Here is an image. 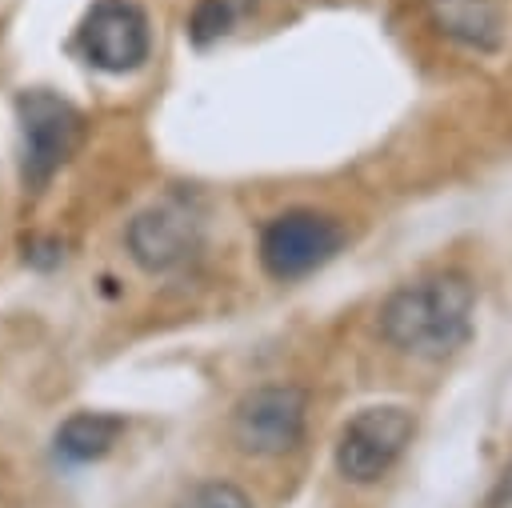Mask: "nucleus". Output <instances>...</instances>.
<instances>
[{
	"mask_svg": "<svg viewBox=\"0 0 512 508\" xmlns=\"http://www.w3.org/2000/svg\"><path fill=\"white\" fill-rule=\"evenodd\" d=\"M488 508H512V460L504 464V472L496 476L492 492H488Z\"/></svg>",
	"mask_w": 512,
	"mask_h": 508,
	"instance_id": "nucleus-12",
	"label": "nucleus"
},
{
	"mask_svg": "<svg viewBox=\"0 0 512 508\" xmlns=\"http://www.w3.org/2000/svg\"><path fill=\"white\" fill-rule=\"evenodd\" d=\"M16 124H20V184L40 192L76 152L84 116L72 100L48 88H24L16 96Z\"/></svg>",
	"mask_w": 512,
	"mask_h": 508,
	"instance_id": "nucleus-2",
	"label": "nucleus"
},
{
	"mask_svg": "<svg viewBox=\"0 0 512 508\" xmlns=\"http://www.w3.org/2000/svg\"><path fill=\"white\" fill-rule=\"evenodd\" d=\"M120 432H124V420L112 412H72L56 428L52 444H56V456H64L68 464H92L112 452Z\"/></svg>",
	"mask_w": 512,
	"mask_h": 508,
	"instance_id": "nucleus-9",
	"label": "nucleus"
},
{
	"mask_svg": "<svg viewBox=\"0 0 512 508\" xmlns=\"http://www.w3.org/2000/svg\"><path fill=\"white\" fill-rule=\"evenodd\" d=\"M432 28L472 52H496L504 40V4L500 0H424Z\"/></svg>",
	"mask_w": 512,
	"mask_h": 508,
	"instance_id": "nucleus-8",
	"label": "nucleus"
},
{
	"mask_svg": "<svg viewBox=\"0 0 512 508\" xmlns=\"http://www.w3.org/2000/svg\"><path fill=\"white\" fill-rule=\"evenodd\" d=\"M472 308H476V288L468 276L460 272L424 276L396 288L384 300L380 336L408 356L440 360L472 336Z\"/></svg>",
	"mask_w": 512,
	"mask_h": 508,
	"instance_id": "nucleus-1",
	"label": "nucleus"
},
{
	"mask_svg": "<svg viewBox=\"0 0 512 508\" xmlns=\"http://www.w3.org/2000/svg\"><path fill=\"white\" fill-rule=\"evenodd\" d=\"M252 8V0H196L188 16V36L196 44H212L236 28V20Z\"/></svg>",
	"mask_w": 512,
	"mask_h": 508,
	"instance_id": "nucleus-10",
	"label": "nucleus"
},
{
	"mask_svg": "<svg viewBox=\"0 0 512 508\" xmlns=\"http://www.w3.org/2000/svg\"><path fill=\"white\" fill-rule=\"evenodd\" d=\"M176 508H252V500L244 488H236L228 480H204V484H192L176 500Z\"/></svg>",
	"mask_w": 512,
	"mask_h": 508,
	"instance_id": "nucleus-11",
	"label": "nucleus"
},
{
	"mask_svg": "<svg viewBox=\"0 0 512 508\" xmlns=\"http://www.w3.org/2000/svg\"><path fill=\"white\" fill-rule=\"evenodd\" d=\"M344 244V232L332 216L312 208L280 212L260 232V264L272 280H300L324 260H332Z\"/></svg>",
	"mask_w": 512,
	"mask_h": 508,
	"instance_id": "nucleus-5",
	"label": "nucleus"
},
{
	"mask_svg": "<svg viewBox=\"0 0 512 508\" xmlns=\"http://www.w3.org/2000/svg\"><path fill=\"white\" fill-rule=\"evenodd\" d=\"M308 392L296 384H260L232 408V440L248 456H284L304 440Z\"/></svg>",
	"mask_w": 512,
	"mask_h": 508,
	"instance_id": "nucleus-3",
	"label": "nucleus"
},
{
	"mask_svg": "<svg viewBox=\"0 0 512 508\" xmlns=\"http://www.w3.org/2000/svg\"><path fill=\"white\" fill-rule=\"evenodd\" d=\"M200 244V212L184 196H168L144 208L128 224V252L144 272L180 268Z\"/></svg>",
	"mask_w": 512,
	"mask_h": 508,
	"instance_id": "nucleus-7",
	"label": "nucleus"
},
{
	"mask_svg": "<svg viewBox=\"0 0 512 508\" xmlns=\"http://www.w3.org/2000/svg\"><path fill=\"white\" fill-rule=\"evenodd\" d=\"M416 420L400 404H376L356 412L336 440V468L348 484H376L404 456Z\"/></svg>",
	"mask_w": 512,
	"mask_h": 508,
	"instance_id": "nucleus-4",
	"label": "nucleus"
},
{
	"mask_svg": "<svg viewBox=\"0 0 512 508\" xmlns=\"http://www.w3.org/2000/svg\"><path fill=\"white\" fill-rule=\"evenodd\" d=\"M80 48L100 72H132L148 60V16L132 0H96L80 24Z\"/></svg>",
	"mask_w": 512,
	"mask_h": 508,
	"instance_id": "nucleus-6",
	"label": "nucleus"
}]
</instances>
